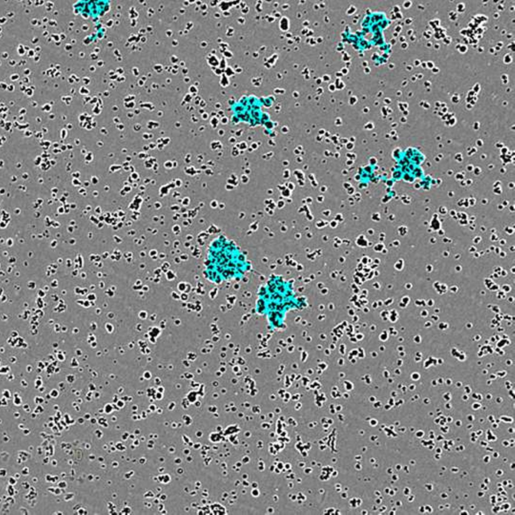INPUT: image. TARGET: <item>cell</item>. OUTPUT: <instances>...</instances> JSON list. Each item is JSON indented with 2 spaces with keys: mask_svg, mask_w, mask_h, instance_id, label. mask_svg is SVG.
<instances>
[{
  "mask_svg": "<svg viewBox=\"0 0 515 515\" xmlns=\"http://www.w3.org/2000/svg\"><path fill=\"white\" fill-rule=\"evenodd\" d=\"M257 294V311L266 315L275 328H281L286 313L295 305L292 282L282 276L272 275L260 287Z\"/></svg>",
  "mask_w": 515,
  "mask_h": 515,
  "instance_id": "cell-2",
  "label": "cell"
},
{
  "mask_svg": "<svg viewBox=\"0 0 515 515\" xmlns=\"http://www.w3.org/2000/svg\"><path fill=\"white\" fill-rule=\"evenodd\" d=\"M206 266L207 278L216 284L239 280L250 267L241 248L224 234L211 241Z\"/></svg>",
  "mask_w": 515,
  "mask_h": 515,
  "instance_id": "cell-1",
  "label": "cell"
}]
</instances>
